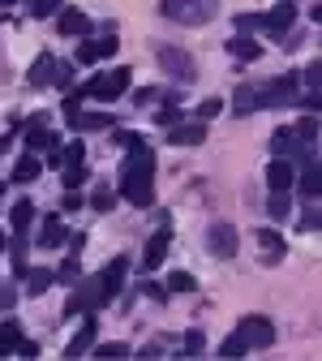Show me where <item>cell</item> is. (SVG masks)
<instances>
[{"label": "cell", "mask_w": 322, "mask_h": 361, "mask_svg": "<svg viewBox=\"0 0 322 361\" xmlns=\"http://www.w3.org/2000/svg\"><path fill=\"white\" fill-rule=\"evenodd\" d=\"M297 228H301V233H318V207H314V202H309L305 215L297 219Z\"/></svg>", "instance_id": "44"}, {"label": "cell", "mask_w": 322, "mask_h": 361, "mask_svg": "<svg viewBox=\"0 0 322 361\" xmlns=\"http://www.w3.org/2000/svg\"><path fill=\"white\" fill-rule=\"evenodd\" d=\"M129 82H133V73H129V65H120V69H108V73H95L90 82H82V95L99 99V104H116L129 90Z\"/></svg>", "instance_id": "3"}, {"label": "cell", "mask_w": 322, "mask_h": 361, "mask_svg": "<svg viewBox=\"0 0 322 361\" xmlns=\"http://www.w3.org/2000/svg\"><path fill=\"white\" fill-rule=\"evenodd\" d=\"M228 56H233V61H258L262 56V43L254 39V35H233V39H228Z\"/></svg>", "instance_id": "23"}, {"label": "cell", "mask_w": 322, "mask_h": 361, "mask_svg": "<svg viewBox=\"0 0 322 361\" xmlns=\"http://www.w3.org/2000/svg\"><path fill=\"white\" fill-rule=\"evenodd\" d=\"M61 9H65V0H30V9H26V13H30L35 22H48V18H56Z\"/></svg>", "instance_id": "31"}, {"label": "cell", "mask_w": 322, "mask_h": 361, "mask_svg": "<svg viewBox=\"0 0 322 361\" xmlns=\"http://www.w3.org/2000/svg\"><path fill=\"white\" fill-rule=\"evenodd\" d=\"M13 5H22V0H0V9H13Z\"/></svg>", "instance_id": "52"}, {"label": "cell", "mask_w": 322, "mask_h": 361, "mask_svg": "<svg viewBox=\"0 0 322 361\" xmlns=\"http://www.w3.org/2000/svg\"><path fill=\"white\" fill-rule=\"evenodd\" d=\"M292 129L301 133V142H305V147H314V142H318V112H305Z\"/></svg>", "instance_id": "34"}, {"label": "cell", "mask_w": 322, "mask_h": 361, "mask_svg": "<svg viewBox=\"0 0 322 361\" xmlns=\"http://www.w3.org/2000/svg\"><path fill=\"white\" fill-rule=\"evenodd\" d=\"M56 35H65V39H86V35H90V18H86L82 9L65 5V9L56 13Z\"/></svg>", "instance_id": "18"}, {"label": "cell", "mask_w": 322, "mask_h": 361, "mask_svg": "<svg viewBox=\"0 0 322 361\" xmlns=\"http://www.w3.org/2000/svg\"><path fill=\"white\" fill-rule=\"evenodd\" d=\"M245 353H249V344H245V340H241V331L233 327V331L223 336V344H219V357H245Z\"/></svg>", "instance_id": "32"}, {"label": "cell", "mask_w": 322, "mask_h": 361, "mask_svg": "<svg viewBox=\"0 0 322 361\" xmlns=\"http://www.w3.org/2000/svg\"><path fill=\"white\" fill-rule=\"evenodd\" d=\"M266 215H271V219H288V215H292V194H271Z\"/></svg>", "instance_id": "35"}, {"label": "cell", "mask_w": 322, "mask_h": 361, "mask_svg": "<svg viewBox=\"0 0 322 361\" xmlns=\"http://www.w3.org/2000/svg\"><path fill=\"white\" fill-rule=\"evenodd\" d=\"M125 276H129V258H112V262L99 271V276H95V284H99V305H112V301L120 297Z\"/></svg>", "instance_id": "8"}, {"label": "cell", "mask_w": 322, "mask_h": 361, "mask_svg": "<svg viewBox=\"0 0 322 361\" xmlns=\"http://www.w3.org/2000/svg\"><path fill=\"white\" fill-rule=\"evenodd\" d=\"M155 61H159V69H163L172 82H194V78H198V61H194V52L176 48V43H155Z\"/></svg>", "instance_id": "4"}, {"label": "cell", "mask_w": 322, "mask_h": 361, "mask_svg": "<svg viewBox=\"0 0 322 361\" xmlns=\"http://www.w3.org/2000/svg\"><path fill=\"white\" fill-rule=\"evenodd\" d=\"M56 159H61V168H69V164H86V142H82V138H73L69 147H61V151H56Z\"/></svg>", "instance_id": "33"}, {"label": "cell", "mask_w": 322, "mask_h": 361, "mask_svg": "<svg viewBox=\"0 0 322 361\" xmlns=\"http://www.w3.org/2000/svg\"><path fill=\"white\" fill-rule=\"evenodd\" d=\"M73 280H82V262H78V254H69V258L56 267V284H73Z\"/></svg>", "instance_id": "36"}, {"label": "cell", "mask_w": 322, "mask_h": 361, "mask_svg": "<svg viewBox=\"0 0 322 361\" xmlns=\"http://www.w3.org/2000/svg\"><path fill=\"white\" fill-rule=\"evenodd\" d=\"M176 121H185V112H180V108H176V99H168V104H163V108L155 112V125H163V129H172Z\"/></svg>", "instance_id": "39"}, {"label": "cell", "mask_w": 322, "mask_h": 361, "mask_svg": "<svg viewBox=\"0 0 322 361\" xmlns=\"http://www.w3.org/2000/svg\"><path fill=\"white\" fill-rule=\"evenodd\" d=\"M69 241V228H65V219L52 211V215H43L39 219V233H35V245L39 250H61Z\"/></svg>", "instance_id": "12"}, {"label": "cell", "mask_w": 322, "mask_h": 361, "mask_svg": "<svg viewBox=\"0 0 322 361\" xmlns=\"http://www.w3.org/2000/svg\"><path fill=\"white\" fill-rule=\"evenodd\" d=\"M52 69H56V56L52 52H39L35 65H30V73H26V82L30 86H52Z\"/></svg>", "instance_id": "25"}, {"label": "cell", "mask_w": 322, "mask_h": 361, "mask_svg": "<svg viewBox=\"0 0 322 361\" xmlns=\"http://www.w3.org/2000/svg\"><path fill=\"white\" fill-rule=\"evenodd\" d=\"M0 198H5V180H0Z\"/></svg>", "instance_id": "54"}, {"label": "cell", "mask_w": 322, "mask_h": 361, "mask_svg": "<svg viewBox=\"0 0 322 361\" xmlns=\"http://www.w3.org/2000/svg\"><path fill=\"white\" fill-rule=\"evenodd\" d=\"M305 151H314V147L301 142V133H297L292 125H280V129L271 133V155H280V159H292V164H297Z\"/></svg>", "instance_id": "9"}, {"label": "cell", "mask_w": 322, "mask_h": 361, "mask_svg": "<svg viewBox=\"0 0 322 361\" xmlns=\"http://www.w3.org/2000/svg\"><path fill=\"white\" fill-rule=\"evenodd\" d=\"M22 280H26V297H43V293L56 284V271L52 267H26Z\"/></svg>", "instance_id": "22"}, {"label": "cell", "mask_w": 322, "mask_h": 361, "mask_svg": "<svg viewBox=\"0 0 322 361\" xmlns=\"http://www.w3.org/2000/svg\"><path fill=\"white\" fill-rule=\"evenodd\" d=\"M99 61H104V52H99V43L90 39V35H86V39H78V52H73V65H86V69H95Z\"/></svg>", "instance_id": "28"}, {"label": "cell", "mask_w": 322, "mask_h": 361, "mask_svg": "<svg viewBox=\"0 0 322 361\" xmlns=\"http://www.w3.org/2000/svg\"><path fill=\"white\" fill-rule=\"evenodd\" d=\"M13 185H30V180H39L43 176V159H35V151H26V155H18V164H13Z\"/></svg>", "instance_id": "24"}, {"label": "cell", "mask_w": 322, "mask_h": 361, "mask_svg": "<svg viewBox=\"0 0 322 361\" xmlns=\"http://www.w3.org/2000/svg\"><path fill=\"white\" fill-rule=\"evenodd\" d=\"M142 293H147L151 301H168V288H163V284H155V280H147V284H142Z\"/></svg>", "instance_id": "47"}, {"label": "cell", "mask_w": 322, "mask_h": 361, "mask_svg": "<svg viewBox=\"0 0 322 361\" xmlns=\"http://www.w3.org/2000/svg\"><path fill=\"white\" fill-rule=\"evenodd\" d=\"M168 142L172 147H202L206 142V121H176L168 129Z\"/></svg>", "instance_id": "16"}, {"label": "cell", "mask_w": 322, "mask_h": 361, "mask_svg": "<svg viewBox=\"0 0 322 361\" xmlns=\"http://www.w3.org/2000/svg\"><path fill=\"white\" fill-rule=\"evenodd\" d=\"M233 22H237V35H254V30H262V13H237Z\"/></svg>", "instance_id": "41"}, {"label": "cell", "mask_w": 322, "mask_h": 361, "mask_svg": "<svg viewBox=\"0 0 322 361\" xmlns=\"http://www.w3.org/2000/svg\"><path fill=\"white\" fill-rule=\"evenodd\" d=\"M237 331H241V340L249 344V353H258V348H271V344H275V323L266 319V314H245V319L237 323Z\"/></svg>", "instance_id": "6"}, {"label": "cell", "mask_w": 322, "mask_h": 361, "mask_svg": "<svg viewBox=\"0 0 322 361\" xmlns=\"http://www.w3.org/2000/svg\"><path fill=\"white\" fill-rule=\"evenodd\" d=\"M258 254H262L266 267H280L288 258V241L275 233V228H258Z\"/></svg>", "instance_id": "17"}, {"label": "cell", "mask_w": 322, "mask_h": 361, "mask_svg": "<svg viewBox=\"0 0 322 361\" xmlns=\"http://www.w3.org/2000/svg\"><path fill=\"white\" fill-rule=\"evenodd\" d=\"M163 288H168V293H198V280L190 276V271H168Z\"/></svg>", "instance_id": "30"}, {"label": "cell", "mask_w": 322, "mask_h": 361, "mask_svg": "<svg viewBox=\"0 0 322 361\" xmlns=\"http://www.w3.org/2000/svg\"><path fill=\"white\" fill-rule=\"evenodd\" d=\"M22 142H26V151H52V147H61V138L48 125H22Z\"/></svg>", "instance_id": "21"}, {"label": "cell", "mask_w": 322, "mask_h": 361, "mask_svg": "<svg viewBox=\"0 0 322 361\" xmlns=\"http://www.w3.org/2000/svg\"><path fill=\"white\" fill-rule=\"evenodd\" d=\"M13 357H39V344L22 336V340H18V353H13Z\"/></svg>", "instance_id": "48"}, {"label": "cell", "mask_w": 322, "mask_h": 361, "mask_svg": "<svg viewBox=\"0 0 322 361\" xmlns=\"http://www.w3.org/2000/svg\"><path fill=\"white\" fill-rule=\"evenodd\" d=\"M5 250H9V258H13V276L22 280V276H26V267H30V262H26V233H18Z\"/></svg>", "instance_id": "29"}, {"label": "cell", "mask_w": 322, "mask_h": 361, "mask_svg": "<svg viewBox=\"0 0 322 361\" xmlns=\"http://www.w3.org/2000/svg\"><path fill=\"white\" fill-rule=\"evenodd\" d=\"M65 172V190H82L86 180H90V168L86 164H69V168H61Z\"/></svg>", "instance_id": "37"}, {"label": "cell", "mask_w": 322, "mask_h": 361, "mask_svg": "<svg viewBox=\"0 0 322 361\" xmlns=\"http://www.w3.org/2000/svg\"><path fill=\"white\" fill-rule=\"evenodd\" d=\"M112 121H116L112 112H82V108L69 112V129L73 133H99V129H112Z\"/></svg>", "instance_id": "19"}, {"label": "cell", "mask_w": 322, "mask_h": 361, "mask_svg": "<svg viewBox=\"0 0 322 361\" xmlns=\"http://www.w3.org/2000/svg\"><path fill=\"white\" fill-rule=\"evenodd\" d=\"M95 340H99V319H95V310H86L82 323H78V331H73V340L65 344V357H86Z\"/></svg>", "instance_id": "10"}, {"label": "cell", "mask_w": 322, "mask_h": 361, "mask_svg": "<svg viewBox=\"0 0 322 361\" xmlns=\"http://www.w3.org/2000/svg\"><path fill=\"white\" fill-rule=\"evenodd\" d=\"M90 207H95V211H112V207H116V190L95 185V190H90Z\"/></svg>", "instance_id": "38"}, {"label": "cell", "mask_w": 322, "mask_h": 361, "mask_svg": "<svg viewBox=\"0 0 322 361\" xmlns=\"http://www.w3.org/2000/svg\"><path fill=\"white\" fill-rule=\"evenodd\" d=\"M258 108H262V82H241L237 95H233V112L237 116H249Z\"/></svg>", "instance_id": "20"}, {"label": "cell", "mask_w": 322, "mask_h": 361, "mask_svg": "<svg viewBox=\"0 0 322 361\" xmlns=\"http://www.w3.org/2000/svg\"><path fill=\"white\" fill-rule=\"evenodd\" d=\"M168 250H172V228H155L147 237V250H142V271H159Z\"/></svg>", "instance_id": "14"}, {"label": "cell", "mask_w": 322, "mask_h": 361, "mask_svg": "<svg viewBox=\"0 0 322 361\" xmlns=\"http://www.w3.org/2000/svg\"><path fill=\"white\" fill-rule=\"evenodd\" d=\"M116 198H125L129 207H151L155 202V151L147 142L125 147L120 176H116Z\"/></svg>", "instance_id": "1"}, {"label": "cell", "mask_w": 322, "mask_h": 361, "mask_svg": "<svg viewBox=\"0 0 322 361\" xmlns=\"http://www.w3.org/2000/svg\"><path fill=\"white\" fill-rule=\"evenodd\" d=\"M180 348H185V353H194V357H198V353L206 348V336H202V331H185V344H180Z\"/></svg>", "instance_id": "45"}, {"label": "cell", "mask_w": 322, "mask_h": 361, "mask_svg": "<svg viewBox=\"0 0 322 361\" xmlns=\"http://www.w3.org/2000/svg\"><path fill=\"white\" fill-rule=\"evenodd\" d=\"M5 245H9V237H5V233H0V250H5Z\"/></svg>", "instance_id": "53"}, {"label": "cell", "mask_w": 322, "mask_h": 361, "mask_svg": "<svg viewBox=\"0 0 322 361\" xmlns=\"http://www.w3.org/2000/svg\"><path fill=\"white\" fill-rule=\"evenodd\" d=\"M292 180H297V164L292 159H280L275 155L266 164V190L271 194H292Z\"/></svg>", "instance_id": "13"}, {"label": "cell", "mask_w": 322, "mask_h": 361, "mask_svg": "<svg viewBox=\"0 0 322 361\" xmlns=\"http://www.w3.org/2000/svg\"><path fill=\"white\" fill-rule=\"evenodd\" d=\"M155 99H163V95H159V86H142V90H133V104H142V108H147V104H155Z\"/></svg>", "instance_id": "46"}, {"label": "cell", "mask_w": 322, "mask_h": 361, "mask_svg": "<svg viewBox=\"0 0 322 361\" xmlns=\"http://www.w3.org/2000/svg\"><path fill=\"white\" fill-rule=\"evenodd\" d=\"M159 353H163V344H159V340H151V344L137 348V357H159Z\"/></svg>", "instance_id": "50"}, {"label": "cell", "mask_w": 322, "mask_h": 361, "mask_svg": "<svg viewBox=\"0 0 322 361\" xmlns=\"http://www.w3.org/2000/svg\"><path fill=\"white\" fill-rule=\"evenodd\" d=\"M52 86H56V90H69V86H73V61H56V69H52Z\"/></svg>", "instance_id": "40"}, {"label": "cell", "mask_w": 322, "mask_h": 361, "mask_svg": "<svg viewBox=\"0 0 322 361\" xmlns=\"http://www.w3.org/2000/svg\"><path fill=\"white\" fill-rule=\"evenodd\" d=\"M86 310H99V284H95V276H90V280H73V297L65 301L69 319H73V314H86Z\"/></svg>", "instance_id": "11"}, {"label": "cell", "mask_w": 322, "mask_h": 361, "mask_svg": "<svg viewBox=\"0 0 322 361\" xmlns=\"http://www.w3.org/2000/svg\"><path fill=\"white\" fill-rule=\"evenodd\" d=\"M90 353H95V357H129L133 348L129 344H90Z\"/></svg>", "instance_id": "43"}, {"label": "cell", "mask_w": 322, "mask_h": 361, "mask_svg": "<svg viewBox=\"0 0 322 361\" xmlns=\"http://www.w3.org/2000/svg\"><path fill=\"white\" fill-rule=\"evenodd\" d=\"M297 99H301V73L297 69L262 82V108H297Z\"/></svg>", "instance_id": "5"}, {"label": "cell", "mask_w": 322, "mask_h": 361, "mask_svg": "<svg viewBox=\"0 0 322 361\" xmlns=\"http://www.w3.org/2000/svg\"><path fill=\"white\" fill-rule=\"evenodd\" d=\"M206 250H211L215 258H237V250H241L237 224H228V219H215L211 228H206Z\"/></svg>", "instance_id": "7"}, {"label": "cell", "mask_w": 322, "mask_h": 361, "mask_svg": "<svg viewBox=\"0 0 322 361\" xmlns=\"http://www.w3.org/2000/svg\"><path fill=\"white\" fill-rule=\"evenodd\" d=\"M297 26V0H280L271 13H262V30L266 35H288Z\"/></svg>", "instance_id": "15"}, {"label": "cell", "mask_w": 322, "mask_h": 361, "mask_svg": "<svg viewBox=\"0 0 322 361\" xmlns=\"http://www.w3.org/2000/svg\"><path fill=\"white\" fill-rule=\"evenodd\" d=\"M35 219H39V211H35V202H30V198H18V202L9 207V224H13V233H26Z\"/></svg>", "instance_id": "26"}, {"label": "cell", "mask_w": 322, "mask_h": 361, "mask_svg": "<svg viewBox=\"0 0 322 361\" xmlns=\"http://www.w3.org/2000/svg\"><path fill=\"white\" fill-rule=\"evenodd\" d=\"M9 305H13V288L0 284V310H9Z\"/></svg>", "instance_id": "51"}, {"label": "cell", "mask_w": 322, "mask_h": 361, "mask_svg": "<svg viewBox=\"0 0 322 361\" xmlns=\"http://www.w3.org/2000/svg\"><path fill=\"white\" fill-rule=\"evenodd\" d=\"M159 18L176 26H206L219 18V0H159Z\"/></svg>", "instance_id": "2"}, {"label": "cell", "mask_w": 322, "mask_h": 361, "mask_svg": "<svg viewBox=\"0 0 322 361\" xmlns=\"http://www.w3.org/2000/svg\"><path fill=\"white\" fill-rule=\"evenodd\" d=\"M18 340H22V323L18 319H5V323H0V357H13L18 353Z\"/></svg>", "instance_id": "27"}, {"label": "cell", "mask_w": 322, "mask_h": 361, "mask_svg": "<svg viewBox=\"0 0 322 361\" xmlns=\"http://www.w3.org/2000/svg\"><path fill=\"white\" fill-rule=\"evenodd\" d=\"M65 211H82V194L78 190H65V202H61Z\"/></svg>", "instance_id": "49"}, {"label": "cell", "mask_w": 322, "mask_h": 361, "mask_svg": "<svg viewBox=\"0 0 322 361\" xmlns=\"http://www.w3.org/2000/svg\"><path fill=\"white\" fill-rule=\"evenodd\" d=\"M219 112H223V99H202L198 112H194V121H215Z\"/></svg>", "instance_id": "42"}]
</instances>
